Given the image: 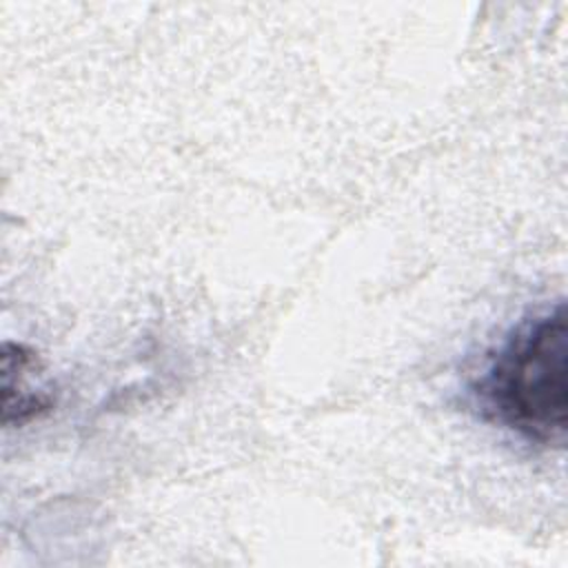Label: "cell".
<instances>
[{
	"label": "cell",
	"instance_id": "cell-2",
	"mask_svg": "<svg viewBox=\"0 0 568 568\" xmlns=\"http://www.w3.org/2000/svg\"><path fill=\"white\" fill-rule=\"evenodd\" d=\"M40 373V362L33 351L22 344L2 346V422L22 424L51 406L49 393L31 384V377Z\"/></svg>",
	"mask_w": 568,
	"mask_h": 568
},
{
	"label": "cell",
	"instance_id": "cell-1",
	"mask_svg": "<svg viewBox=\"0 0 568 568\" xmlns=\"http://www.w3.org/2000/svg\"><path fill=\"white\" fill-rule=\"evenodd\" d=\"M568 326L557 302L519 320L488 353L473 397L484 419L519 439L561 448L568 426Z\"/></svg>",
	"mask_w": 568,
	"mask_h": 568
}]
</instances>
